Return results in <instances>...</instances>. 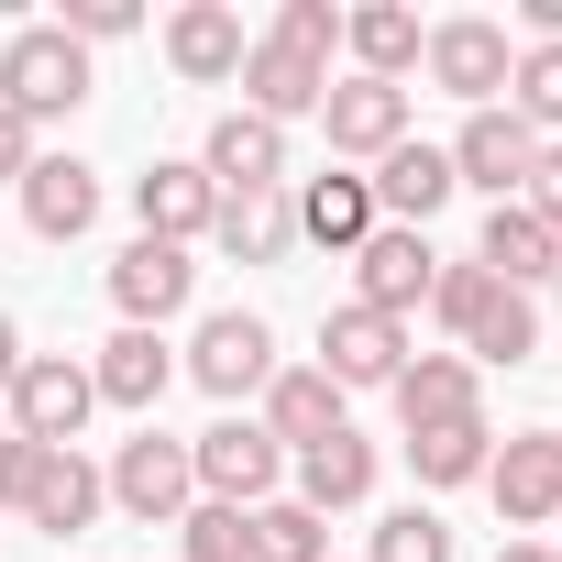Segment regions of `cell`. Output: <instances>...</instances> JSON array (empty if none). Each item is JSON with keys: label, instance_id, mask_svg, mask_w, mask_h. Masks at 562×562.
<instances>
[{"label": "cell", "instance_id": "44dd1931", "mask_svg": "<svg viewBox=\"0 0 562 562\" xmlns=\"http://www.w3.org/2000/svg\"><path fill=\"white\" fill-rule=\"evenodd\" d=\"M89 386H100V408H133V419H155V397L177 386V353H166V331H111V342H100V364H89Z\"/></svg>", "mask_w": 562, "mask_h": 562}, {"label": "cell", "instance_id": "f1b7e54d", "mask_svg": "<svg viewBox=\"0 0 562 562\" xmlns=\"http://www.w3.org/2000/svg\"><path fill=\"white\" fill-rule=\"evenodd\" d=\"M243 540H254V562H331V518H310L299 496H265L243 518Z\"/></svg>", "mask_w": 562, "mask_h": 562}, {"label": "cell", "instance_id": "ab89813d", "mask_svg": "<svg viewBox=\"0 0 562 562\" xmlns=\"http://www.w3.org/2000/svg\"><path fill=\"white\" fill-rule=\"evenodd\" d=\"M551 299H562V265H551Z\"/></svg>", "mask_w": 562, "mask_h": 562}, {"label": "cell", "instance_id": "1f68e13d", "mask_svg": "<svg viewBox=\"0 0 562 562\" xmlns=\"http://www.w3.org/2000/svg\"><path fill=\"white\" fill-rule=\"evenodd\" d=\"M243 518H254V507H210V496H199V507L177 518V551H188V562H254Z\"/></svg>", "mask_w": 562, "mask_h": 562}, {"label": "cell", "instance_id": "4fadbf2b", "mask_svg": "<svg viewBox=\"0 0 562 562\" xmlns=\"http://www.w3.org/2000/svg\"><path fill=\"white\" fill-rule=\"evenodd\" d=\"M199 177H210L221 199H265V188H288V133L254 122V111H221L210 144H199Z\"/></svg>", "mask_w": 562, "mask_h": 562}, {"label": "cell", "instance_id": "277c9868", "mask_svg": "<svg viewBox=\"0 0 562 562\" xmlns=\"http://www.w3.org/2000/svg\"><path fill=\"white\" fill-rule=\"evenodd\" d=\"M419 67H430V89H452L463 111H496V100H507V67H518V45H507V23H485V12H452V23H430Z\"/></svg>", "mask_w": 562, "mask_h": 562}, {"label": "cell", "instance_id": "30bf717a", "mask_svg": "<svg viewBox=\"0 0 562 562\" xmlns=\"http://www.w3.org/2000/svg\"><path fill=\"white\" fill-rule=\"evenodd\" d=\"M452 155V188H485V199H518L529 188V155H540V133L496 100V111H463V133L441 144Z\"/></svg>", "mask_w": 562, "mask_h": 562}, {"label": "cell", "instance_id": "ffe728a7", "mask_svg": "<svg viewBox=\"0 0 562 562\" xmlns=\"http://www.w3.org/2000/svg\"><path fill=\"white\" fill-rule=\"evenodd\" d=\"M364 188H375V221H397V232H430V210L452 199V155L408 133V144H397V155H386Z\"/></svg>", "mask_w": 562, "mask_h": 562}, {"label": "cell", "instance_id": "83f0119b", "mask_svg": "<svg viewBox=\"0 0 562 562\" xmlns=\"http://www.w3.org/2000/svg\"><path fill=\"white\" fill-rule=\"evenodd\" d=\"M529 353H540V310L518 288H485V310L463 321V364L485 375V364H529Z\"/></svg>", "mask_w": 562, "mask_h": 562}, {"label": "cell", "instance_id": "cb8c5ba5", "mask_svg": "<svg viewBox=\"0 0 562 562\" xmlns=\"http://www.w3.org/2000/svg\"><path fill=\"white\" fill-rule=\"evenodd\" d=\"M364 496H375V441H364V430H331V441L299 452V507H310V518L364 507Z\"/></svg>", "mask_w": 562, "mask_h": 562}, {"label": "cell", "instance_id": "484cf974", "mask_svg": "<svg viewBox=\"0 0 562 562\" xmlns=\"http://www.w3.org/2000/svg\"><path fill=\"white\" fill-rule=\"evenodd\" d=\"M474 265L496 276V288H518V299H529L540 276L562 265V243H551V232H540V221H529L518 199H496V210H485V243H474Z\"/></svg>", "mask_w": 562, "mask_h": 562}, {"label": "cell", "instance_id": "5bb4252c", "mask_svg": "<svg viewBox=\"0 0 562 562\" xmlns=\"http://www.w3.org/2000/svg\"><path fill=\"white\" fill-rule=\"evenodd\" d=\"M243 56H254V34H243L232 0H188V12H166V67H177L188 89H232Z\"/></svg>", "mask_w": 562, "mask_h": 562}, {"label": "cell", "instance_id": "7a4b0ae2", "mask_svg": "<svg viewBox=\"0 0 562 562\" xmlns=\"http://www.w3.org/2000/svg\"><path fill=\"white\" fill-rule=\"evenodd\" d=\"M89 45L78 34H56V23H23L12 45H0V111L12 122H67L78 100H89Z\"/></svg>", "mask_w": 562, "mask_h": 562}, {"label": "cell", "instance_id": "b9f144b4", "mask_svg": "<svg viewBox=\"0 0 562 562\" xmlns=\"http://www.w3.org/2000/svg\"><path fill=\"white\" fill-rule=\"evenodd\" d=\"M551 562H562V540H551Z\"/></svg>", "mask_w": 562, "mask_h": 562}, {"label": "cell", "instance_id": "e0dca14e", "mask_svg": "<svg viewBox=\"0 0 562 562\" xmlns=\"http://www.w3.org/2000/svg\"><path fill=\"white\" fill-rule=\"evenodd\" d=\"M12 199H23L34 243H78V232L100 221V166H78V155H34Z\"/></svg>", "mask_w": 562, "mask_h": 562}, {"label": "cell", "instance_id": "d6a6232c", "mask_svg": "<svg viewBox=\"0 0 562 562\" xmlns=\"http://www.w3.org/2000/svg\"><path fill=\"white\" fill-rule=\"evenodd\" d=\"M364 562H452V529L430 507H397V518H375V551Z\"/></svg>", "mask_w": 562, "mask_h": 562}, {"label": "cell", "instance_id": "3957f363", "mask_svg": "<svg viewBox=\"0 0 562 562\" xmlns=\"http://www.w3.org/2000/svg\"><path fill=\"white\" fill-rule=\"evenodd\" d=\"M100 485H111V507H122V518H144V529H177V518L199 507V474H188V441H166L155 419H144V430H133V441L111 452V474H100Z\"/></svg>", "mask_w": 562, "mask_h": 562}, {"label": "cell", "instance_id": "8fae6325", "mask_svg": "<svg viewBox=\"0 0 562 562\" xmlns=\"http://www.w3.org/2000/svg\"><path fill=\"white\" fill-rule=\"evenodd\" d=\"M321 375H331L342 397H353V386H397V375H408V321H375V310L342 299V310L321 321Z\"/></svg>", "mask_w": 562, "mask_h": 562}, {"label": "cell", "instance_id": "7402d4cb", "mask_svg": "<svg viewBox=\"0 0 562 562\" xmlns=\"http://www.w3.org/2000/svg\"><path fill=\"white\" fill-rule=\"evenodd\" d=\"M299 243H331V254H364V232H375V188L353 177V166H331V177H299Z\"/></svg>", "mask_w": 562, "mask_h": 562}, {"label": "cell", "instance_id": "f35d334b", "mask_svg": "<svg viewBox=\"0 0 562 562\" xmlns=\"http://www.w3.org/2000/svg\"><path fill=\"white\" fill-rule=\"evenodd\" d=\"M496 562H551V540H507V551H496Z\"/></svg>", "mask_w": 562, "mask_h": 562}, {"label": "cell", "instance_id": "9a60e30c", "mask_svg": "<svg viewBox=\"0 0 562 562\" xmlns=\"http://www.w3.org/2000/svg\"><path fill=\"white\" fill-rule=\"evenodd\" d=\"M321 133H331V155L386 166V155L408 144V89H386V78H342V89L321 100Z\"/></svg>", "mask_w": 562, "mask_h": 562}, {"label": "cell", "instance_id": "ba28073f", "mask_svg": "<svg viewBox=\"0 0 562 562\" xmlns=\"http://www.w3.org/2000/svg\"><path fill=\"white\" fill-rule=\"evenodd\" d=\"M188 288H199V265H188V243H122L111 254V310H122V331H166L177 310H188Z\"/></svg>", "mask_w": 562, "mask_h": 562}, {"label": "cell", "instance_id": "4316f807", "mask_svg": "<svg viewBox=\"0 0 562 562\" xmlns=\"http://www.w3.org/2000/svg\"><path fill=\"white\" fill-rule=\"evenodd\" d=\"M210 243L232 254V265H276L299 243V210H288V188H265V199H221L210 210Z\"/></svg>", "mask_w": 562, "mask_h": 562}, {"label": "cell", "instance_id": "60d3db41", "mask_svg": "<svg viewBox=\"0 0 562 562\" xmlns=\"http://www.w3.org/2000/svg\"><path fill=\"white\" fill-rule=\"evenodd\" d=\"M551 452H562V430H551Z\"/></svg>", "mask_w": 562, "mask_h": 562}, {"label": "cell", "instance_id": "52a82bcc", "mask_svg": "<svg viewBox=\"0 0 562 562\" xmlns=\"http://www.w3.org/2000/svg\"><path fill=\"white\" fill-rule=\"evenodd\" d=\"M188 375H199L221 408H243V397H265V375H276V331H265L254 310H210L199 342H188Z\"/></svg>", "mask_w": 562, "mask_h": 562}, {"label": "cell", "instance_id": "f546056e", "mask_svg": "<svg viewBox=\"0 0 562 562\" xmlns=\"http://www.w3.org/2000/svg\"><path fill=\"white\" fill-rule=\"evenodd\" d=\"M408 463H419V485H474V474L496 463V430H485V419H452V430H419V441H408Z\"/></svg>", "mask_w": 562, "mask_h": 562}, {"label": "cell", "instance_id": "603a6c76", "mask_svg": "<svg viewBox=\"0 0 562 562\" xmlns=\"http://www.w3.org/2000/svg\"><path fill=\"white\" fill-rule=\"evenodd\" d=\"M342 45H353V78H408L419 67V45H430V23L408 12V0H364V12H342Z\"/></svg>", "mask_w": 562, "mask_h": 562}, {"label": "cell", "instance_id": "9c48e42d", "mask_svg": "<svg viewBox=\"0 0 562 562\" xmlns=\"http://www.w3.org/2000/svg\"><path fill=\"white\" fill-rule=\"evenodd\" d=\"M430 276H441L430 232H397V221H375V232H364V254H353V310H375V321H408V310L430 299Z\"/></svg>", "mask_w": 562, "mask_h": 562}, {"label": "cell", "instance_id": "4dcf8cb0", "mask_svg": "<svg viewBox=\"0 0 562 562\" xmlns=\"http://www.w3.org/2000/svg\"><path fill=\"white\" fill-rule=\"evenodd\" d=\"M507 111H518L540 144H562V45H518V67H507Z\"/></svg>", "mask_w": 562, "mask_h": 562}, {"label": "cell", "instance_id": "74e56055", "mask_svg": "<svg viewBox=\"0 0 562 562\" xmlns=\"http://www.w3.org/2000/svg\"><path fill=\"white\" fill-rule=\"evenodd\" d=\"M12 375H23V331H12V310H0V397H12Z\"/></svg>", "mask_w": 562, "mask_h": 562}, {"label": "cell", "instance_id": "6da1fadb", "mask_svg": "<svg viewBox=\"0 0 562 562\" xmlns=\"http://www.w3.org/2000/svg\"><path fill=\"white\" fill-rule=\"evenodd\" d=\"M331 56H342V12L331 0H288L276 34H254V56H243V111L276 122V133L310 122L331 100Z\"/></svg>", "mask_w": 562, "mask_h": 562}, {"label": "cell", "instance_id": "e575fe53", "mask_svg": "<svg viewBox=\"0 0 562 562\" xmlns=\"http://www.w3.org/2000/svg\"><path fill=\"white\" fill-rule=\"evenodd\" d=\"M518 210H529V221L562 243V144H540V155H529V188H518Z\"/></svg>", "mask_w": 562, "mask_h": 562}, {"label": "cell", "instance_id": "2e32d148", "mask_svg": "<svg viewBox=\"0 0 562 562\" xmlns=\"http://www.w3.org/2000/svg\"><path fill=\"white\" fill-rule=\"evenodd\" d=\"M210 210H221V188L199 177V155H155V166L133 177V221H144V243H199Z\"/></svg>", "mask_w": 562, "mask_h": 562}, {"label": "cell", "instance_id": "ac0fdd59", "mask_svg": "<svg viewBox=\"0 0 562 562\" xmlns=\"http://www.w3.org/2000/svg\"><path fill=\"white\" fill-rule=\"evenodd\" d=\"M331 430H353V419H342V386H331L321 364H276V375H265V441H276V452H310V441H331Z\"/></svg>", "mask_w": 562, "mask_h": 562}, {"label": "cell", "instance_id": "d6986e66", "mask_svg": "<svg viewBox=\"0 0 562 562\" xmlns=\"http://www.w3.org/2000/svg\"><path fill=\"white\" fill-rule=\"evenodd\" d=\"M386 397H397V430H408V441H419V430H452V419H485L463 353H408V375H397Z\"/></svg>", "mask_w": 562, "mask_h": 562}, {"label": "cell", "instance_id": "d4e9b609", "mask_svg": "<svg viewBox=\"0 0 562 562\" xmlns=\"http://www.w3.org/2000/svg\"><path fill=\"white\" fill-rule=\"evenodd\" d=\"M111 507V485H100V463L89 452H45V474H34V496H23V518L45 529V540H78L89 518Z\"/></svg>", "mask_w": 562, "mask_h": 562}, {"label": "cell", "instance_id": "8d00e7d4", "mask_svg": "<svg viewBox=\"0 0 562 562\" xmlns=\"http://www.w3.org/2000/svg\"><path fill=\"white\" fill-rule=\"evenodd\" d=\"M23 166H34V122L0 111V188H23Z\"/></svg>", "mask_w": 562, "mask_h": 562}, {"label": "cell", "instance_id": "d590c367", "mask_svg": "<svg viewBox=\"0 0 562 562\" xmlns=\"http://www.w3.org/2000/svg\"><path fill=\"white\" fill-rule=\"evenodd\" d=\"M34 474H45V441H23V430H12V441H0V507H12V518H23Z\"/></svg>", "mask_w": 562, "mask_h": 562}, {"label": "cell", "instance_id": "836d02e7", "mask_svg": "<svg viewBox=\"0 0 562 562\" xmlns=\"http://www.w3.org/2000/svg\"><path fill=\"white\" fill-rule=\"evenodd\" d=\"M144 12H133V0H67V12H56V34H78V45H122Z\"/></svg>", "mask_w": 562, "mask_h": 562}, {"label": "cell", "instance_id": "8992f818", "mask_svg": "<svg viewBox=\"0 0 562 562\" xmlns=\"http://www.w3.org/2000/svg\"><path fill=\"white\" fill-rule=\"evenodd\" d=\"M89 408H100V386H89V364H78V353H23V375H12V430H23V441L78 452Z\"/></svg>", "mask_w": 562, "mask_h": 562}, {"label": "cell", "instance_id": "5b68a950", "mask_svg": "<svg viewBox=\"0 0 562 562\" xmlns=\"http://www.w3.org/2000/svg\"><path fill=\"white\" fill-rule=\"evenodd\" d=\"M188 474H199L210 507H265L276 474H288V452L265 441V419H210V430L188 441Z\"/></svg>", "mask_w": 562, "mask_h": 562}, {"label": "cell", "instance_id": "7c38bea8", "mask_svg": "<svg viewBox=\"0 0 562 562\" xmlns=\"http://www.w3.org/2000/svg\"><path fill=\"white\" fill-rule=\"evenodd\" d=\"M485 496H496V518L529 540V529H562V452H551V430H518L496 463H485Z\"/></svg>", "mask_w": 562, "mask_h": 562}]
</instances>
